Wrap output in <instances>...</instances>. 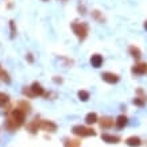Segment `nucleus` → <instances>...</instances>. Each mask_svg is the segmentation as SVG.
<instances>
[{"instance_id": "nucleus-3", "label": "nucleus", "mask_w": 147, "mask_h": 147, "mask_svg": "<svg viewBox=\"0 0 147 147\" xmlns=\"http://www.w3.org/2000/svg\"><path fill=\"white\" fill-rule=\"evenodd\" d=\"M24 97L27 98H35V97H43L46 93V89L39 81H34L30 86H24L22 90Z\"/></svg>"}, {"instance_id": "nucleus-28", "label": "nucleus", "mask_w": 147, "mask_h": 147, "mask_svg": "<svg viewBox=\"0 0 147 147\" xmlns=\"http://www.w3.org/2000/svg\"><path fill=\"white\" fill-rule=\"evenodd\" d=\"M0 70H1V67H0Z\"/></svg>"}, {"instance_id": "nucleus-17", "label": "nucleus", "mask_w": 147, "mask_h": 147, "mask_svg": "<svg viewBox=\"0 0 147 147\" xmlns=\"http://www.w3.org/2000/svg\"><path fill=\"white\" fill-rule=\"evenodd\" d=\"M77 97H78L80 101L86 102L90 98V93L88 92V90H85V89H80L78 92H77Z\"/></svg>"}, {"instance_id": "nucleus-1", "label": "nucleus", "mask_w": 147, "mask_h": 147, "mask_svg": "<svg viewBox=\"0 0 147 147\" xmlns=\"http://www.w3.org/2000/svg\"><path fill=\"white\" fill-rule=\"evenodd\" d=\"M26 116H27L26 112L16 105L12 111L9 112L8 117L5 119V123H4L5 129L9 131V132L18 131V129L20 128L22 125H24V123H26Z\"/></svg>"}, {"instance_id": "nucleus-11", "label": "nucleus", "mask_w": 147, "mask_h": 147, "mask_svg": "<svg viewBox=\"0 0 147 147\" xmlns=\"http://www.w3.org/2000/svg\"><path fill=\"white\" fill-rule=\"evenodd\" d=\"M89 62H90V65H92L94 69H100V67L102 66V63H104V57H102L101 54L94 53V54L90 55Z\"/></svg>"}, {"instance_id": "nucleus-15", "label": "nucleus", "mask_w": 147, "mask_h": 147, "mask_svg": "<svg viewBox=\"0 0 147 147\" xmlns=\"http://www.w3.org/2000/svg\"><path fill=\"white\" fill-rule=\"evenodd\" d=\"M85 124L86 125H93L96 123H98V115L96 112H88L86 115H85Z\"/></svg>"}, {"instance_id": "nucleus-10", "label": "nucleus", "mask_w": 147, "mask_h": 147, "mask_svg": "<svg viewBox=\"0 0 147 147\" xmlns=\"http://www.w3.org/2000/svg\"><path fill=\"white\" fill-rule=\"evenodd\" d=\"M27 131L30 134H36L38 131H40V117H34V120H31L30 123H27Z\"/></svg>"}, {"instance_id": "nucleus-27", "label": "nucleus", "mask_w": 147, "mask_h": 147, "mask_svg": "<svg viewBox=\"0 0 147 147\" xmlns=\"http://www.w3.org/2000/svg\"><path fill=\"white\" fill-rule=\"evenodd\" d=\"M62 1H66V0H62Z\"/></svg>"}, {"instance_id": "nucleus-20", "label": "nucleus", "mask_w": 147, "mask_h": 147, "mask_svg": "<svg viewBox=\"0 0 147 147\" xmlns=\"http://www.w3.org/2000/svg\"><path fill=\"white\" fill-rule=\"evenodd\" d=\"M146 101H147V100H144V98L139 97V96H135L134 100H132V104H134L135 107L142 108V107H144V105H146Z\"/></svg>"}, {"instance_id": "nucleus-14", "label": "nucleus", "mask_w": 147, "mask_h": 147, "mask_svg": "<svg viewBox=\"0 0 147 147\" xmlns=\"http://www.w3.org/2000/svg\"><path fill=\"white\" fill-rule=\"evenodd\" d=\"M128 55L131 58H134L135 61H139V59L142 58V50L136 45H131L128 47Z\"/></svg>"}, {"instance_id": "nucleus-4", "label": "nucleus", "mask_w": 147, "mask_h": 147, "mask_svg": "<svg viewBox=\"0 0 147 147\" xmlns=\"http://www.w3.org/2000/svg\"><path fill=\"white\" fill-rule=\"evenodd\" d=\"M71 132L73 135H76L77 138H90V136H96V131L92 125H82V124H76L71 127Z\"/></svg>"}, {"instance_id": "nucleus-19", "label": "nucleus", "mask_w": 147, "mask_h": 147, "mask_svg": "<svg viewBox=\"0 0 147 147\" xmlns=\"http://www.w3.org/2000/svg\"><path fill=\"white\" fill-rule=\"evenodd\" d=\"M9 102V96L4 92H0V108L5 107L7 104Z\"/></svg>"}, {"instance_id": "nucleus-18", "label": "nucleus", "mask_w": 147, "mask_h": 147, "mask_svg": "<svg viewBox=\"0 0 147 147\" xmlns=\"http://www.w3.org/2000/svg\"><path fill=\"white\" fill-rule=\"evenodd\" d=\"M92 18H93L97 23H104V22H105V16H104V15H102V12H100L98 9L92 11Z\"/></svg>"}, {"instance_id": "nucleus-21", "label": "nucleus", "mask_w": 147, "mask_h": 147, "mask_svg": "<svg viewBox=\"0 0 147 147\" xmlns=\"http://www.w3.org/2000/svg\"><path fill=\"white\" fill-rule=\"evenodd\" d=\"M9 31H11V38L13 39L16 36V26H15L13 20H9Z\"/></svg>"}, {"instance_id": "nucleus-2", "label": "nucleus", "mask_w": 147, "mask_h": 147, "mask_svg": "<svg viewBox=\"0 0 147 147\" xmlns=\"http://www.w3.org/2000/svg\"><path fill=\"white\" fill-rule=\"evenodd\" d=\"M70 28L73 34L76 35L78 42H84L86 40L89 35V24L86 22H80V20H73L70 23Z\"/></svg>"}, {"instance_id": "nucleus-6", "label": "nucleus", "mask_w": 147, "mask_h": 147, "mask_svg": "<svg viewBox=\"0 0 147 147\" xmlns=\"http://www.w3.org/2000/svg\"><path fill=\"white\" fill-rule=\"evenodd\" d=\"M58 125L53 120H47V119H40V131H45L47 134H54L57 132Z\"/></svg>"}, {"instance_id": "nucleus-8", "label": "nucleus", "mask_w": 147, "mask_h": 147, "mask_svg": "<svg viewBox=\"0 0 147 147\" xmlns=\"http://www.w3.org/2000/svg\"><path fill=\"white\" fill-rule=\"evenodd\" d=\"M98 125L101 129H111L113 125H115V119L111 117V116H102V117H98Z\"/></svg>"}, {"instance_id": "nucleus-26", "label": "nucleus", "mask_w": 147, "mask_h": 147, "mask_svg": "<svg viewBox=\"0 0 147 147\" xmlns=\"http://www.w3.org/2000/svg\"><path fill=\"white\" fill-rule=\"evenodd\" d=\"M42 1H49V0H42Z\"/></svg>"}, {"instance_id": "nucleus-5", "label": "nucleus", "mask_w": 147, "mask_h": 147, "mask_svg": "<svg viewBox=\"0 0 147 147\" xmlns=\"http://www.w3.org/2000/svg\"><path fill=\"white\" fill-rule=\"evenodd\" d=\"M131 74L135 77L146 76L147 74V62L138 61L136 63H134V65L131 66Z\"/></svg>"}, {"instance_id": "nucleus-16", "label": "nucleus", "mask_w": 147, "mask_h": 147, "mask_svg": "<svg viewBox=\"0 0 147 147\" xmlns=\"http://www.w3.org/2000/svg\"><path fill=\"white\" fill-rule=\"evenodd\" d=\"M63 147H81V140L80 139L65 138L63 139Z\"/></svg>"}, {"instance_id": "nucleus-7", "label": "nucleus", "mask_w": 147, "mask_h": 147, "mask_svg": "<svg viewBox=\"0 0 147 147\" xmlns=\"http://www.w3.org/2000/svg\"><path fill=\"white\" fill-rule=\"evenodd\" d=\"M101 80L109 85H115L120 81V76L113 71H104V73H101Z\"/></svg>"}, {"instance_id": "nucleus-25", "label": "nucleus", "mask_w": 147, "mask_h": 147, "mask_svg": "<svg viewBox=\"0 0 147 147\" xmlns=\"http://www.w3.org/2000/svg\"><path fill=\"white\" fill-rule=\"evenodd\" d=\"M143 27H144V30L147 31V19L144 20V22H143Z\"/></svg>"}, {"instance_id": "nucleus-9", "label": "nucleus", "mask_w": 147, "mask_h": 147, "mask_svg": "<svg viewBox=\"0 0 147 147\" xmlns=\"http://www.w3.org/2000/svg\"><path fill=\"white\" fill-rule=\"evenodd\" d=\"M101 140L108 143V144H119V143L121 142V138H120V135L104 132V134H101Z\"/></svg>"}, {"instance_id": "nucleus-22", "label": "nucleus", "mask_w": 147, "mask_h": 147, "mask_svg": "<svg viewBox=\"0 0 147 147\" xmlns=\"http://www.w3.org/2000/svg\"><path fill=\"white\" fill-rule=\"evenodd\" d=\"M0 76H1V80L4 81V82H11V78H9V74L7 73V71H4V70H0Z\"/></svg>"}, {"instance_id": "nucleus-24", "label": "nucleus", "mask_w": 147, "mask_h": 147, "mask_svg": "<svg viewBox=\"0 0 147 147\" xmlns=\"http://www.w3.org/2000/svg\"><path fill=\"white\" fill-rule=\"evenodd\" d=\"M26 59H27V62H28V63H34V61H35V57H34V54H32V53H28L26 55Z\"/></svg>"}, {"instance_id": "nucleus-23", "label": "nucleus", "mask_w": 147, "mask_h": 147, "mask_svg": "<svg viewBox=\"0 0 147 147\" xmlns=\"http://www.w3.org/2000/svg\"><path fill=\"white\" fill-rule=\"evenodd\" d=\"M53 82L54 84H57V85H61L63 82V78L61 76H54L53 77Z\"/></svg>"}, {"instance_id": "nucleus-12", "label": "nucleus", "mask_w": 147, "mask_h": 147, "mask_svg": "<svg viewBox=\"0 0 147 147\" xmlns=\"http://www.w3.org/2000/svg\"><path fill=\"white\" fill-rule=\"evenodd\" d=\"M124 143L128 147H140L143 144V140L139 138L138 135H131L124 140Z\"/></svg>"}, {"instance_id": "nucleus-13", "label": "nucleus", "mask_w": 147, "mask_h": 147, "mask_svg": "<svg viewBox=\"0 0 147 147\" xmlns=\"http://www.w3.org/2000/svg\"><path fill=\"white\" fill-rule=\"evenodd\" d=\"M127 124H128V117H127V115H124V113L119 115L115 119V127L117 129L125 128V127H127Z\"/></svg>"}]
</instances>
